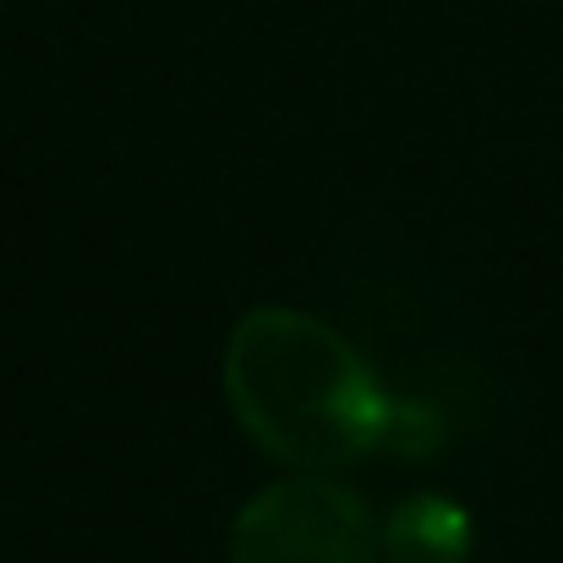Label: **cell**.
I'll use <instances>...</instances> for the list:
<instances>
[{
    "mask_svg": "<svg viewBox=\"0 0 563 563\" xmlns=\"http://www.w3.org/2000/svg\"><path fill=\"white\" fill-rule=\"evenodd\" d=\"M224 399L241 432L290 471H340L388 449L399 399L312 312L257 307L224 340Z\"/></svg>",
    "mask_w": 563,
    "mask_h": 563,
    "instance_id": "obj_1",
    "label": "cell"
},
{
    "mask_svg": "<svg viewBox=\"0 0 563 563\" xmlns=\"http://www.w3.org/2000/svg\"><path fill=\"white\" fill-rule=\"evenodd\" d=\"M383 526L329 471L268 482L230 526V563H377Z\"/></svg>",
    "mask_w": 563,
    "mask_h": 563,
    "instance_id": "obj_2",
    "label": "cell"
},
{
    "mask_svg": "<svg viewBox=\"0 0 563 563\" xmlns=\"http://www.w3.org/2000/svg\"><path fill=\"white\" fill-rule=\"evenodd\" d=\"M471 515L443 493L405 498L383 526V559L388 563H465L471 559Z\"/></svg>",
    "mask_w": 563,
    "mask_h": 563,
    "instance_id": "obj_3",
    "label": "cell"
}]
</instances>
